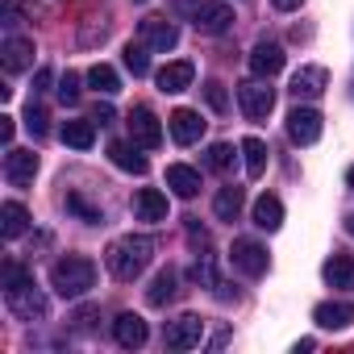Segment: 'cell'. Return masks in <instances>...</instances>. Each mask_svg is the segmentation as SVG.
Returning <instances> with one entry per match:
<instances>
[{
  "label": "cell",
  "mask_w": 354,
  "mask_h": 354,
  "mask_svg": "<svg viewBox=\"0 0 354 354\" xmlns=\"http://www.w3.org/2000/svg\"><path fill=\"white\" fill-rule=\"evenodd\" d=\"M150 259H154V242H150L146 234H125V238H117V242L104 250V267H109L113 279H121V283H133V279L150 267Z\"/></svg>",
  "instance_id": "6da1fadb"
},
{
  "label": "cell",
  "mask_w": 354,
  "mask_h": 354,
  "mask_svg": "<svg viewBox=\"0 0 354 354\" xmlns=\"http://www.w3.org/2000/svg\"><path fill=\"white\" fill-rule=\"evenodd\" d=\"M50 288L63 296V300H80L96 288V263L92 259H80V254H67L50 267Z\"/></svg>",
  "instance_id": "7a4b0ae2"
},
{
  "label": "cell",
  "mask_w": 354,
  "mask_h": 354,
  "mask_svg": "<svg viewBox=\"0 0 354 354\" xmlns=\"http://www.w3.org/2000/svg\"><path fill=\"white\" fill-rule=\"evenodd\" d=\"M5 300H9V313L17 317V321H46V296L34 288V279L30 283H21V288H9L5 292Z\"/></svg>",
  "instance_id": "3957f363"
},
{
  "label": "cell",
  "mask_w": 354,
  "mask_h": 354,
  "mask_svg": "<svg viewBox=\"0 0 354 354\" xmlns=\"http://www.w3.org/2000/svg\"><path fill=\"white\" fill-rule=\"evenodd\" d=\"M201 342H205V321L196 313H184L180 321H171L162 329V346L167 350H196Z\"/></svg>",
  "instance_id": "277c9868"
},
{
  "label": "cell",
  "mask_w": 354,
  "mask_h": 354,
  "mask_svg": "<svg viewBox=\"0 0 354 354\" xmlns=\"http://www.w3.org/2000/svg\"><path fill=\"white\" fill-rule=\"evenodd\" d=\"M238 104H242L246 121H267V117H271V109H275V92L254 75V80H246V84L238 88Z\"/></svg>",
  "instance_id": "5b68a950"
},
{
  "label": "cell",
  "mask_w": 354,
  "mask_h": 354,
  "mask_svg": "<svg viewBox=\"0 0 354 354\" xmlns=\"http://www.w3.org/2000/svg\"><path fill=\"white\" fill-rule=\"evenodd\" d=\"M234 21V9L225 5V0H201V5L192 9V26L201 34H225Z\"/></svg>",
  "instance_id": "8992f818"
},
{
  "label": "cell",
  "mask_w": 354,
  "mask_h": 354,
  "mask_svg": "<svg viewBox=\"0 0 354 354\" xmlns=\"http://www.w3.org/2000/svg\"><path fill=\"white\" fill-rule=\"evenodd\" d=\"M125 125H129V138H133L142 150L162 146V125H158V117H154L150 109H133V113L125 117Z\"/></svg>",
  "instance_id": "52a82bcc"
},
{
  "label": "cell",
  "mask_w": 354,
  "mask_h": 354,
  "mask_svg": "<svg viewBox=\"0 0 354 354\" xmlns=\"http://www.w3.org/2000/svg\"><path fill=\"white\" fill-rule=\"evenodd\" d=\"M138 42L150 46V50H175V42H180V30H175L167 17H146L138 26Z\"/></svg>",
  "instance_id": "ba28073f"
},
{
  "label": "cell",
  "mask_w": 354,
  "mask_h": 354,
  "mask_svg": "<svg viewBox=\"0 0 354 354\" xmlns=\"http://www.w3.org/2000/svg\"><path fill=\"white\" fill-rule=\"evenodd\" d=\"M321 113L317 109H292L288 113V138L296 142V146H313L317 138H321Z\"/></svg>",
  "instance_id": "9c48e42d"
},
{
  "label": "cell",
  "mask_w": 354,
  "mask_h": 354,
  "mask_svg": "<svg viewBox=\"0 0 354 354\" xmlns=\"http://www.w3.org/2000/svg\"><path fill=\"white\" fill-rule=\"evenodd\" d=\"M34 175H38V154L9 146V154H5V180L13 188H26V184H34Z\"/></svg>",
  "instance_id": "30bf717a"
},
{
  "label": "cell",
  "mask_w": 354,
  "mask_h": 354,
  "mask_svg": "<svg viewBox=\"0 0 354 354\" xmlns=\"http://www.w3.org/2000/svg\"><path fill=\"white\" fill-rule=\"evenodd\" d=\"M167 125H171V138L180 142V146H192V142L205 138V121H201L196 109H175V113L167 117Z\"/></svg>",
  "instance_id": "8fae6325"
},
{
  "label": "cell",
  "mask_w": 354,
  "mask_h": 354,
  "mask_svg": "<svg viewBox=\"0 0 354 354\" xmlns=\"http://www.w3.org/2000/svg\"><path fill=\"white\" fill-rule=\"evenodd\" d=\"M230 254H234V267L246 271V275H263L267 263H271V259H267V246H259L254 238H238Z\"/></svg>",
  "instance_id": "7c38bea8"
},
{
  "label": "cell",
  "mask_w": 354,
  "mask_h": 354,
  "mask_svg": "<svg viewBox=\"0 0 354 354\" xmlns=\"http://www.w3.org/2000/svg\"><path fill=\"white\" fill-rule=\"evenodd\" d=\"M113 337H117V346H125V350H142L146 337H150V329H146V321H142L138 313H121V317L113 321Z\"/></svg>",
  "instance_id": "4fadbf2b"
},
{
  "label": "cell",
  "mask_w": 354,
  "mask_h": 354,
  "mask_svg": "<svg viewBox=\"0 0 354 354\" xmlns=\"http://www.w3.org/2000/svg\"><path fill=\"white\" fill-rule=\"evenodd\" d=\"M250 71H254L259 80L279 75V71H283V46H279V42H259V46L250 50Z\"/></svg>",
  "instance_id": "5bb4252c"
},
{
  "label": "cell",
  "mask_w": 354,
  "mask_h": 354,
  "mask_svg": "<svg viewBox=\"0 0 354 354\" xmlns=\"http://www.w3.org/2000/svg\"><path fill=\"white\" fill-rule=\"evenodd\" d=\"M167 188L180 196V201H192V196L201 192V171L188 167V162H171V167H167Z\"/></svg>",
  "instance_id": "9a60e30c"
},
{
  "label": "cell",
  "mask_w": 354,
  "mask_h": 354,
  "mask_svg": "<svg viewBox=\"0 0 354 354\" xmlns=\"http://www.w3.org/2000/svg\"><path fill=\"white\" fill-rule=\"evenodd\" d=\"M0 63H5L9 75L30 71L34 67V42L30 38H5V46H0Z\"/></svg>",
  "instance_id": "2e32d148"
},
{
  "label": "cell",
  "mask_w": 354,
  "mask_h": 354,
  "mask_svg": "<svg viewBox=\"0 0 354 354\" xmlns=\"http://www.w3.org/2000/svg\"><path fill=\"white\" fill-rule=\"evenodd\" d=\"M313 321H317L321 329H346V325H354V304L325 300V304H317V308H313Z\"/></svg>",
  "instance_id": "e0dca14e"
},
{
  "label": "cell",
  "mask_w": 354,
  "mask_h": 354,
  "mask_svg": "<svg viewBox=\"0 0 354 354\" xmlns=\"http://www.w3.org/2000/svg\"><path fill=\"white\" fill-rule=\"evenodd\" d=\"M192 80H196V67L188 59H175V63H167L158 71V88L162 92H184V88H192Z\"/></svg>",
  "instance_id": "ac0fdd59"
},
{
  "label": "cell",
  "mask_w": 354,
  "mask_h": 354,
  "mask_svg": "<svg viewBox=\"0 0 354 354\" xmlns=\"http://www.w3.org/2000/svg\"><path fill=\"white\" fill-rule=\"evenodd\" d=\"M133 217L138 221H167V196L158 188H142L133 196Z\"/></svg>",
  "instance_id": "d6986e66"
},
{
  "label": "cell",
  "mask_w": 354,
  "mask_h": 354,
  "mask_svg": "<svg viewBox=\"0 0 354 354\" xmlns=\"http://www.w3.org/2000/svg\"><path fill=\"white\" fill-rule=\"evenodd\" d=\"M325 84H329V71H325V67H300V71L292 75V96H296V100H300V96H321Z\"/></svg>",
  "instance_id": "ffe728a7"
},
{
  "label": "cell",
  "mask_w": 354,
  "mask_h": 354,
  "mask_svg": "<svg viewBox=\"0 0 354 354\" xmlns=\"http://www.w3.org/2000/svg\"><path fill=\"white\" fill-rule=\"evenodd\" d=\"M109 158L121 171H129V175H146V154H138V142L133 138L129 142H109Z\"/></svg>",
  "instance_id": "44dd1931"
},
{
  "label": "cell",
  "mask_w": 354,
  "mask_h": 354,
  "mask_svg": "<svg viewBox=\"0 0 354 354\" xmlns=\"http://www.w3.org/2000/svg\"><path fill=\"white\" fill-rule=\"evenodd\" d=\"M325 283L329 288H342V292H354V259L350 254H333L325 263Z\"/></svg>",
  "instance_id": "7402d4cb"
},
{
  "label": "cell",
  "mask_w": 354,
  "mask_h": 354,
  "mask_svg": "<svg viewBox=\"0 0 354 354\" xmlns=\"http://www.w3.org/2000/svg\"><path fill=\"white\" fill-rule=\"evenodd\" d=\"M254 225L267 230V234H275V230L283 225V205H279V196H259V201H254Z\"/></svg>",
  "instance_id": "603a6c76"
},
{
  "label": "cell",
  "mask_w": 354,
  "mask_h": 354,
  "mask_svg": "<svg viewBox=\"0 0 354 354\" xmlns=\"http://www.w3.org/2000/svg\"><path fill=\"white\" fill-rule=\"evenodd\" d=\"M175 292H180V288H175V271L167 267V271H158V275L150 279V288H146V300H150L154 308H167V304L175 300Z\"/></svg>",
  "instance_id": "cb8c5ba5"
},
{
  "label": "cell",
  "mask_w": 354,
  "mask_h": 354,
  "mask_svg": "<svg viewBox=\"0 0 354 354\" xmlns=\"http://www.w3.org/2000/svg\"><path fill=\"white\" fill-rule=\"evenodd\" d=\"M59 138H63L67 146H75V150H92V142H96V125H92V121H63Z\"/></svg>",
  "instance_id": "d4e9b609"
},
{
  "label": "cell",
  "mask_w": 354,
  "mask_h": 354,
  "mask_svg": "<svg viewBox=\"0 0 354 354\" xmlns=\"http://www.w3.org/2000/svg\"><path fill=\"white\" fill-rule=\"evenodd\" d=\"M0 221H5V238H9V242L30 230V213H26V205H17V201H9L5 209H0Z\"/></svg>",
  "instance_id": "484cf974"
},
{
  "label": "cell",
  "mask_w": 354,
  "mask_h": 354,
  "mask_svg": "<svg viewBox=\"0 0 354 354\" xmlns=\"http://www.w3.org/2000/svg\"><path fill=\"white\" fill-rule=\"evenodd\" d=\"M238 150L246 154V175H250V180H259V175L267 171V142L263 138H246Z\"/></svg>",
  "instance_id": "4316f807"
},
{
  "label": "cell",
  "mask_w": 354,
  "mask_h": 354,
  "mask_svg": "<svg viewBox=\"0 0 354 354\" xmlns=\"http://www.w3.org/2000/svg\"><path fill=\"white\" fill-rule=\"evenodd\" d=\"M242 201H246V196H242V188H238V184H234V188H221V192H217V201H213V213H217L221 221H238Z\"/></svg>",
  "instance_id": "83f0119b"
},
{
  "label": "cell",
  "mask_w": 354,
  "mask_h": 354,
  "mask_svg": "<svg viewBox=\"0 0 354 354\" xmlns=\"http://www.w3.org/2000/svg\"><path fill=\"white\" fill-rule=\"evenodd\" d=\"M88 84H92L100 96H117V92H121V80H117V71H113L109 63H96V67L88 71Z\"/></svg>",
  "instance_id": "f1b7e54d"
},
{
  "label": "cell",
  "mask_w": 354,
  "mask_h": 354,
  "mask_svg": "<svg viewBox=\"0 0 354 354\" xmlns=\"http://www.w3.org/2000/svg\"><path fill=\"white\" fill-rule=\"evenodd\" d=\"M146 50H150V46H142V42H129V46H125V67L133 71V80L150 71V59H146Z\"/></svg>",
  "instance_id": "f546056e"
},
{
  "label": "cell",
  "mask_w": 354,
  "mask_h": 354,
  "mask_svg": "<svg viewBox=\"0 0 354 354\" xmlns=\"http://www.w3.org/2000/svg\"><path fill=\"white\" fill-rule=\"evenodd\" d=\"M192 279H196L201 288H217V283H221V279H217V263H213V254H201V259H196Z\"/></svg>",
  "instance_id": "4dcf8cb0"
},
{
  "label": "cell",
  "mask_w": 354,
  "mask_h": 354,
  "mask_svg": "<svg viewBox=\"0 0 354 354\" xmlns=\"http://www.w3.org/2000/svg\"><path fill=\"white\" fill-rule=\"evenodd\" d=\"M205 162H209L213 171H230V167H234V146H230V142H213Z\"/></svg>",
  "instance_id": "1f68e13d"
},
{
  "label": "cell",
  "mask_w": 354,
  "mask_h": 354,
  "mask_svg": "<svg viewBox=\"0 0 354 354\" xmlns=\"http://www.w3.org/2000/svg\"><path fill=\"white\" fill-rule=\"evenodd\" d=\"M67 209H71L75 217H84L88 225H100V221H104V217H100V209H92V205H88L80 192H71V196H67Z\"/></svg>",
  "instance_id": "d6a6232c"
},
{
  "label": "cell",
  "mask_w": 354,
  "mask_h": 354,
  "mask_svg": "<svg viewBox=\"0 0 354 354\" xmlns=\"http://www.w3.org/2000/svg\"><path fill=\"white\" fill-rule=\"evenodd\" d=\"M46 121H50V117H46V109H42V104H34V100H30V109H26V129H30V133H34V138H42V133H46V129H50V125H46Z\"/></svg>",
  "instance_id": "836d02e7"
},
{
  "label": "cell",
  "mask_w": 354,
  "mask_h": 354,
  "mask_svg": "<svg viewBox=\"0 0 354 354\" xmlns=\"http://www.w3.org/2000/svg\"><path fill=\"white\" fill-rule=\"evenodd\" d=\"M205 100H209V109H213V113H225V109H230V96H225V84H217V80H209V84H205Z\"/></svg>",
  "instance_id": "e575fe53"
},
{
  "label": "cell",
  "mask_w": 354,
  "mask_h": 354,
  "mask_svg": "<svg viewBox=\"0 0 354 354\" xmlns=\"http://www.w3.org/2000/svg\"><path fill=\"white\" fill-rule=\"evenodd\" d=\"M59 100H63V104H75V100H80V75H75V71H67V75L59 80Z\"/></svg>",
  "instance_id": "d590c367"
},
{
  "label": "cell",
  "mask_w": 354,
  "mask_h": 354,
  "mask_svg": "<svg viewBox=\"0 0 354 354\" xmlns=\"http://www.w3.org/2000/svg\"><path fill=\"white\" fill-rule=\"evenodd\" d=\"M30 279H34V275H30L21 263H5V292H9V288H21V283H30Z\"/></svg>",
  "instance_id": "8d00e7d4"
},
{
  "label": "cell",
  "mask_w": 354,
  "mask_h": 354,
  "mask_svg": "<svg viewBox=\"0 0 354 354\" xmlns=\"http://www.w3.org/2000/svg\"><path fill=\"white\" fill-rule=\"evenodd\" d=\"M17 17H21V0H5V9H0V21L13 30V26H17Z\"/></svg>",
  "instance_id": "74e56055"
},
{
  "label": "cell",
  "mask_w": 354,
  "mask_h": 354,
  "mask_svg": "<svg viewBox=\"0 0 354 354\" xmlns=\"http://www.w3.org/2000/svg\"><path fill=\"white\" fill-rule=\"evenodd\" d=\"M13 129H17L13 117H0V142H13Z\"/></svg>",
  "instance_id": "f35d334b"
},
{
  "label": "cell",
  "mask_w": 354,
  "mask_h": 354,
  "mask_svg": "<svg viewBox=\"0 0 354 354\" xmlns=\"http://www.w3.org/2000/svg\"><path fill=\"white\" fill-rule=\"evenodd\" d=\"M46 88H50V71H46V67H42V71H38V75H34V92H46Z\"/></svg>",
  "instance_id": "ab89813d"
},
{
  "label": "cell",
  "mask_w": 354,
  "mask_h": 354,
  "mask_svg": "<svg viewBox=\"0 0 354 354\" xmlns=\"http://www.w3.org/2000/svg\"><path fill=\"white\" fill-rule=\"evenodd\" d=\"M271 5H275L279 13H292V9H300V5H304V0H271Z\"/></svg>",
  "instance_id": "60d3db41"
},
{
  "label": "cell",
  "mask_w": 354,
  "mask_h": 354,
  "mask_svg": "<svg viewBox=\"0 0 354 354\" xmlns=\"http://www.w3.org/2000/svg\"><path fill=\"white\" fill-rule=\"evenodd\" d=\"M92 121H100V125H109V121H113V109H109V104H96V117H92Z\"/></svg>",
  "instance_id": "b9f144b4"
},
{
  "label": "cell",
  "mask_w": 354,
  "mask_h": 354,
  "mask_svg": "<svg viewBox=\"0 0 354 354\" xmlns=\"http://www.w3.org/2000/svg\"><path fill=\"white\" fill-rule=\"evenodd\" d=\"M175 5H180V9H188V13H192V9L201 5V0H175Z\"/></svg>",
  "instance_id": "7bdbcfd3"
},
{
  "label": "cell",
  "mask_w": 354,
  "mask_h": 354,
  "mask_svg": "<svg viewBox=\"0 0 354 354\" xmlns=\"http://www.w3.org/2000/svg\"><path fill=\"white\" fill-rule=\"evenodd\" d=\"M346 184H350V188H354V167H350V171H346Z\"/></svg>",
  "instance_id": "ee69618b"
},
{
  "label": "cell",
  "mask_w": 354,
  "mask_h": 354,
  "mask_svg": "<svg viewBox=\"0 0 354 354\" xmlns=\"http://www.w3.org/2000/svg\"><path fill=\"white\" fill-rule=\"evenodd\" d=\"M346 230H350V234H354V213H350V217H346Z\"/></svg>",
  "instance_id": "f6af8a7d"
},
{
  "label": "cell",
  "mask_w": 354,
  "mask_h": 354,
  "mask_svg": "<svg viewBox=\"0 0 354 354\" xmlns=\"http://www.w3.org/2000/svg\"><path fill=\"white\" fill-rule=\"evenodd\" d=\"M133 5H146V0H133Z\"/></svg>",
  "instance_id": "bcb514c9"
}]
</instances>
